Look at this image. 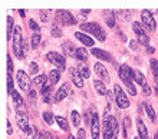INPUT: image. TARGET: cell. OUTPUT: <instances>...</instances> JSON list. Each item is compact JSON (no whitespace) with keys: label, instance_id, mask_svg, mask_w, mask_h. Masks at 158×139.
<instances>
[{"label":"cell","instance_id":"obj_51","mask_svg":"<svg viewBox=\"0 0 158 139\" xmlns=\"http://www.w3.org/2000/svg\"><path fill=\"white\" fill-rule=\"evenodd\" d=\"M134 139H141V138H139V136H137V138H134Z\"/></svg>","mask_w":158,"mask_h":139},{"label":"cell","instance_id":"obj_18","mask_svg":"<svg viewBox=\"0 0 158 139\" xmlns=\"http://www.w3.org/2000/svg\"><path fill=\"white\" fill-rule=\"evenodd\" d=\"M91 53L95 57H98L99 60H108V62L112 60V56H111L108 52H105V50H102V49H98V47H96V49H92Z\"/></svg>","mask_w":158,"mask_h":139},{"label":"cell","instance_id":"obj_48","mask_svg":"<svg viewBox=\"0 0 158 139\" xmlns=\"http://www.w3.org/2000/svg\"><path fill=\"white\" fill-rule=\"evenodd\" d=\"M36 139H46V138L43 135H39V136H36Z\"/></svg>","mask_w":158,"mask_h":139},{"label":"cell","instance_id":"obj_46","mask_svg":"<svg viewBox=\"0 0 158 139\" xmlns=\"http://www.w3.org/2000/svg\"><path fill=\"white\" fill-rule=\"evenodd\" d=\"M154 47H151V46H147V52H148V53H154Z\"/></svg>","mask_w":158,"mask_h":139},{"label":"cell","instance_id":"obj_2","mask_svg":"<svg viewBox=\"0 0 158 139\" xmlns=\"http://www.w3.org/2000/svg\"><path fill=\"white\" fill-rule=\"evenodd\" d=\"M79 27H81V30L83 33H91V35H94L101 42H104L106 39V33H105V30L98 23H82Z\"/></svg>","mask_w":158,"mask_h":139},{"label":"cell","instance_id":"obj_35","mask_svg":"<svg viewBox=\"0 0 158 139\" xmlns=\"http://www.w3.org/2000/svg\"><path fill=\"white\" fill-rule=\"evenodd\" d=\"M30 67H29V73L30 75H36L39 72V65L36 62H30Z\"/></svg>","mask_w":158,"mask_h":139},{"label":"cell","instance_id":"obj_6","mask_svg":"<svg viewBox=\"0 0 158 139\" xmlns=\"http://www.w3.org/2000/svg\"><path fill=\"white\" fill-rule=\"evenodd\" d=\"M114 93H115V100H117L118 106H119L121 109H127V108L129 106V100H128L127 95H125V92L122 90V88H121L119 85L114 86Z\"/></svg>","mask_w":158,"mask_h":139},{"label":"cell","instance_id":"obj_23","mask_svg":"<svg viewBox=\"0 0 158 139\" xmlns=\"http://www.w3.org/2000/svg\"><path fill=\"white\" fill-rule=\"evenodd\" d=\"M62 49H63V52H65L66 55L75 57V53H76V49H78V47H75L71 42H65V43L62 45Z\"/></svg>","mask_w":158,"mask_h":139},{"label":"cell","instance_id":"obj_39","mask_svg":"<svg viewBox=\"0 0 158 139\" xmlns=\"http://www.w3.org/2000/svg\"><path fill=\"white\" fill-rule=\"evenodd\" d=\"M49 13L50 10H40V19L43 22H48V19H49Z\"/></svg>","mask_w":158,"mask_h":139},{"label":"cell","instance_id":"obj_32","mask_svg":"<svg viewBox=\"0 0 158 139\" xmlns=\"http://www.w3.org/2000/svg\"><path fill=\"white\" fill-rule=\"evenodd\" d=\"M71 119H72V123H73V126H79V123H81V115L78 113L76 111H73L71 113Z\"/></svg>","mask_w":158,"mask_h":139},{"label":"cell","instance_id":"obj_25","mask_svg":"<svg viewBox=\"0 0 158 139\" xmlns=\"http://www.w3.org/2000/svg\"><path fill=\"white\" fill-rule=\"evenodd\" d=\"M78 70L79 73H81V76H82L83 79H88L89 76H91V72H89V67H88L85 63H81V65L78 66Z\"/></svg>","mask_w":158,"mask_h":139},{"label":"cell","instance_id":"obj_22","mask_svg":"<svg viewBox=\"0 0 158 139\" xmlns=\"http://www.w3.org/2000/svg\"><path fill=\"white\" fill-rule=\"evenodd\" d=\"M49 85L50 86H53L55 83H58L59 82V79H60V70L59 69H53V70H50V73H49Z\"/></svg>","mask_w":158,"mask_h":139},{"label":"cell","instance_id":"obj_13","mask_svg":"<svg viewBox=\"0 0 158 139\" xmlns=\"http://www.w3.org/2000/svg\"><path fill=\"white\" fill-rule=\"evenodd\" d=\"M94 69H95V73L98 75L101 79H102V82H104V83H109V82H111V78H109L108 72H106V69H105V66L102 65V63H95Z\"/></svg>","mask_w":158,"mask_h":139},{"label":"cell","instance_id":"obj_33","mask_svg":"<svg viewBox=\"0 0 158 139\" xmlns=\"http://www.w3.org/2000/svg\"><path fill=\"white\" fill-rule=\"evenodd\" d=\"M111 128H112L114 133H115V135H118V132H119V125H118L117 118H114V116H111Z\"/></svg>","mask_w":158,"mask_h":139},{"label":"cell","instance_id":"obj_38","mask_svg":"<svg viewBox=\"0 0 158 139\" xmlns=\"http://www.w3.org/2000/svg\"><path fill=\"white\" fill-rule=\"evenodd\" d=\"M106 25H108L109 27H115V19H114V14H109V16L106 17Z\"/></svg>","mask_w":158,"mask_h":139},{"label":"cell","instance_id":"obj_30","mask_svg":"<svg viewBox=\"0 0 158 139\" xmlns=\"http://www.w3.org/2000/svg\"><path fill=\"white\" fill-rule=\"evenodd\" d=\"M40 40H42L40 33H33V36H32V47L38 49L39 45H40Z\"/></svg>","mask_w":158,"mask_h":139},{"label":"cell","instance_id":"obj_50","mask_svg":"<svg viewBox=\"0 0 158 139\" xmlns=\"http://www.w3.org/2000/svg\"><path fill=\"white\" fill-rule=\"evenodd\" d=\"M154 139H158V132H157V135H155V138Z\"/></svg>","mask_w":158,"mask_h":139},{"label":"cell","instance_id":"obj_11","mask_svg":"<svg viewBox=\"0 0 158 139\" xmlns=\"http://www.w3.org/2000/svg\"><path fill=\"white\" fill-rule=\"evenodd\" d=\"M17 83L20 86V89L26 90V92L29 90L30 80H29V76H27V73H26L25 70H19V72H17Z\"/></svg>","mask_w":158,"mask_h":139},{"label":"cell","instance_id":"obj_37","mask_svg":"<svg viewBox=\"0 0 158 139\" xmlns=\"http://www.w3.org/2000/svg\"><path fill=\"white\" fill-rule=\"evenodd\" d=\"M29 27L32 29V30H35L36 33H40V26H39L38 23L33 20V19H30V20H29Z\"/></svg>","mask_w":158,"mask_h":139},{"label":"cell","instance_id":"obj_5","mask_svg":"<svg viewBox=\"0 0 158 139\" xmlns=\"http://www.w3.org/2000/svg\"><path fill=\"white\" fill-rule=\"evenodd\" d=\"M46 59H48L52 65L56 66L60 72L65 70V67H66V60H65V57H63L60 53H58V52H49V53L46 55Z\"/></svg>","mask_w":158,"mask_h":139},{"label":"cell","instance_id":"obj_42","mask_svg":"<svg viewBox=\"0 0 158 139\" xmlns=\"http://www.w3.org/2000/svg\"><path fill=\"white\" fill-rule=\"evenodd\" d=\"M78 139H86V133L83 129H78Z\"/></svg>","mask_w":158,"mask_h":139},{"label":"cell","instance_id":"obj_28","mask_svg":"<svg viewBox=\"0 0 158 139\" xmlns=\"http://www.w3.org/2000/svg\"><path fill=\"white\" fill-rule=\"evenodd\" d=\"M56 122H58L59 128H60L62 131H65V132L69 131V125H68V122H66V119L65 118H62V116H56Z\"/></svg>","mask_w":158,"mask_h":139},{"label":"cell","instance_id":"obj_45","mask_svg":"<svg viewBox=\"0 0 158 139\" xmlns=\"http://www.w3.org/2000/svg\"><path fill=\"white\" fill-rule=\"evenodd\" d=\"M144 92H145V95H150L151 93V89H150V86H148V85L144 86Z\"/></svg>","mask_w":158,"mask_h":139},{"label":"cell","instance_id":"obj_43","mask_svg":"<svg viewBox=\"0 0 158 139\" xmlns=\"http://www.w3.org/2000/svg\"><path fill=\"white\" fill-rule=\"evenodd\" d=\"M138 43H139V42H137V40H131V42H129V47L135 50V49L138 47Z\"/></svg>","mask_w":158,"mask_h":139},{"label":"cell","instance_id":"obj_41","mask_svg":"<svg viewBox=\"0 0 158 139\" xmlns=\"http://www.w3.org/2000/svg\"><path fill=\"white\" fill-rule=\"evenodd\" d=\"M43 100L46 103H52V102H55V98H52V93H46V95H43Z\"/></svg>","mask_w":158,"mask_h":139},{"label":"cell","instance_id":"obj_49","mask_svg":"<svg viewBox=\"0 0 158 139\" xmlns=\"http://www.w3.org/2000/svg\"><path fill=\"white\" fill-rule=\"evenodd\" d=\"M68 139H76V138H73V136L71 135V136H69V138H68Z\"/></svg>","mask_w":158,"mask_h":139},{"label":"cell","instance_id":"obj_3","mask_svg":"<svg viewBox=\"0 0 158 139\" xmlns=\"http://www.w3.org/2000/svg\"><path fill=\"white\" fill-rule=\"evenodd\" d=\"M13 52L19 59H25V52H23V39H22V29L20 26L15 27V33H13Z\"/></svg>","mask_w":158,"mask_h":139},{"label":"cell","instance_id":"obj_27","mask_svg":"<svg viewBox=\"0 0 158 139\" xmlns=\"http://www.w3.org/2000/svg\"><path fill=\"white\" fill-rule=\"evenodd\" d=\"M43 121H45L49 126H52V125H53V122L56 121V116H53V113H52V112H43Z\"/></svg>","mask_w":158,"mask_h":139},{"label":"cell","instance_id":"obj_10","mask_svg":"<svg viewBox=\"0 0 158 139\" xmlns=\"http://www.w3.org/2000/svg\"><path fill=\"white\" fill-rule=\"evenodd\" d=\"M16 121H17V126L22 129L23 133H30V126H29V121H27V113H16Z\"/></svg>","mask_w":158,"mask_h":139},{"label":"cell","instance_id":"obj_20","mask_svg":"<svg viewBox=\"0 0 158 139\" xmlns=\"http://www.w3.org/2000/svg\"><path fill=\"white\" fill-rule=\"evenodd\" d=\"M137 128H138V135L141 139H148V131H147L145 123L142 122V119L137 121Z\"/></svg>","mask_w":158,"mask_h":139},{"label":"cell","instance_id":"obj_36","mask_svg":"<svg viewBox=\"0 0 158 139\" xmlns=\"http://www.w3.org/2000/svg\"><path fill=\"white\" fill-rule=\"evenodd\" d=\"M150 66H151V69H152V72H154V76L158 78V60L152 59V60L150 62Z\"/></svg>","mask_w":158,"mask_h":139},{"label":"cell","instance_id":"obj_26","mask_svg":"<svg viewBox=\"0 0 158 139\" xmlns=\"http://www.w3.org/2000/svg\"><path fill=\"white\" fill-rule=\"evenodd\" d=\"M75 57L78 60H86L88 59V52L85 47H78L76 49V53H75Z\"/></svg>","mask_w":158,"mask_h":139},{"label":"cell","instance_id":"obj_40","mask_svg":"<svg viewBox=\"0 0 158 139\" xmlns=\"http://www.w3.org/2000/svg\"><path fill=\"white\" fill-rule=\"evenodd\" d=\"M7 72L10 75L13 72V60H12V57H10V55H7Z\"/></svg>","mask_w":158,"mask_h":139},{"label":"cell","instance_id":"obj_21","mask_svg":"<svg viewBox=\"0 0 158 139\" xmlns=\"http://www.w3.org/2000/svg\"><path fill=\"white\" fill-rule=\"evenodd\" d=\"M94 88H95V90L98 92L99 95H102V96H106L108 95V90H106V86H105V83L102 82V80H94Z\"/></svg>","mask_w":158,"mask_h":139},{"label":"cell","instance_id":"obj_15","mask_svg":"<svg viewBox=\"0 0 158 139\" xmlns=\"http://www.w3.org/2000/svg\"><path fill=\"white\" fill-rule=\"evenodd\" d=\"M69 90H71V88H69L68 83L62 85V88H60V89L56 92V95H55V102H60V100H63V99L69 95Z\"/></svg>","mask_w":158,"mask_h":139},{"label":"cell","instance_id":"obj_9","mask_svg":"<svg viewBox=\"0 0 158 139\" xmlns=\"http://www.w3.org/2000/svg\"><path fill=\"white\" fill-rule=\"evenodd\" d=\"M132 29H134V32H135V35H137V37H138V42L144 46H148V43H150V37L147 36V33L144 32L142 26L139 25L138 22H135V23L132 25Z\"/></svg>","mask_w":158,"mask_h":139},{"label":"cell","instance_id":"obj_24","mask_svg":"<svg viewBox=\"0 0 158 139\" xmlns=\"http://www.w3.org/2000/svg\"><path fill=\"white\" fill-rule=\"evenodd\" d=\"M15 27H16V26H15V20H13V17L9 16L7 17V35H6V36H7V40H10V39L13 37Z\"/></svg>","mask_w":158,"mask_h":139},{"label":"cell","instance_id":"obj_44","mask_svg":"<svg viewBox=\"0 0 158 139\" xmlns=\"http://www.w3.org/2000/svg\"><path fill=\"white\" fill-rule=\"evenodd\" d=\"M12 133H13V128L10 125V122L7 121V135H12Z\"/></svg>","mask_w":158,"mask_h":139},{"label":"cell","instance_id":"obj_14","mask_svg":"<svg viewBox=\"0 0 158 139\" xmlns=\"http://www.w3.org/2000/svg\"><path fill=\"white\" fill-rule=\"evenodd\" d=\"M131 76H132V80L138 85H141L142 88L147 85V80H145V76L142 75V72L139 70H135V69H131Z\"/></svg>","mask_w":158,"mask_h":139},{"label":"cell","instance_id":"obj_4","mask_svg":"<svg viewBox=\"0 0 158 139\" xmlns=\"http://www.w3.org/2000/svg\"><path fill=\"white\" fill-rule=\"evenodd\" d=\"M109 109L111 105H106L105 108V115H104V123H102V131H104V139H117V135L114 133L112 128H111V116H109Z\"/></svg>","mask_w":158,"mask_h":139},{"label":"cell","instance_id":"obj_19","mask_svg":"<svg viewBox=\"0 0 158 139\" xmlns=\"http://www.w3.org/2000/svg\"><path fill=\"white\" fill-rule=\"evenodd\" d=\"M48 76H46V75H39V76H36V78H35V80H33V85L36 86V88H38V89H40V90H43L46 88V86L49 85V83H48Z\"/></svg>","mask_w":158,"mask_h":139},{"label":"cell","instance_id":"obj_12","mask_svg":"<svg viewBox=\"0 0 158 139\" xmlns=\"http://www.w3.org/2000/svg\"><path fill=\"white\" fill-rule=\"evenodd\" d=\"M99 132H101V125H99V116L98 113H94L91 121V133L92 139H98L99 138Z\"/></svg>","mask_w":158,"mask_h":139},{"label":"cell","instance_id":"obj_1","mask_svg":"<svg viewBox=\"0 0 158 139\" xmlns=\"http://www.w3.org/2000/svg\"><path fill=\"white\" fill-rule=\"evenodd\" d=\"M119 78L122 80L125 86H127V89L128 92L131 93V96H135L137 95V89H135V86L132 83V76H131V67L128 65H121L119 66Z\"/></svg>","mask_w":158,"mask_h":139},{"label":"cell","instance_id":"obj_34","mask_svg":"<svg viewBox=\"0 0 158 139\" xmlns=\"http://www.w3.org/2000/svg\"><path fill=\"white\" fill-rule=\"evenodd\" d=\"M13 92H15V90H13V78L10 73H7V93L12 95Z\"/></svg>","mask_w":158,"mask_h":139},{"label":"cell","instance_id":"obj_8","mask_svg":"<svg viewBox=\"0 0 158 139\" xmlns=\"http://www.w3.org/2000/svg\"><path fill=\"white\" fill-rule=\"evenodd\" d=\"M141 20H142V25L145 26L148 30H152V32H154L155 29H157V22H155V19H154V14H152L150 10H142Z\"/></svg>","mask_w":158,"mask_h":139},{"label":"cell","instance_id":"obj_29","mask_svg":"<svg viewBox=\"0 0 158 139\" xmlns=\"http://www.w3.org/2000/svg\"><path fill=\"white\" fill-rule=\"evenodd\" d=\"M144 108H145V112H147V115H148V118H150L152 122H155L157 116H155V112H154V109H152V106H151L150 103H144Z\"/></svg>","mask_w":158,"mask_h":139},{"label":"cell","instance_id":"obj_7","mask_svg":"<svg viewBox=\"0 0 158 139\" xmlns=\"http://www.w3.org/2000/svg\"><path fill=\"white\" fill-rule=\"evenodd\" d=\"M56 19H58V22H60L65 26L76 25V17L73 14H71L68 10H58L56 12Z\"/></svg>","mask_w":158,"mask_h":139},{"label":"cell","instance_id":"obj_31","mask_svg":"<svg viewBox=\"0 0 158 139\" xmlns=\"http://www.w3.org/2000/svg\"><path fill=\"white\" fill-rule=\"evenodd\" d=\"M50 35H52V37H62V30L58 27V25H52L50 26Z\"/></svg>","mask_w":158,"mask_h":139},{"label":"cell","instance_id":"obj_16","mask_svg":"<svg viewBox=\"0 0 158 139\" xmlns=\"http://www.w3.org/2000/svg\"><path fill=\"white\" fill-rule=\"evenodd\" d=\"M75 37L78 39L79 42H82L85 46H88V47H92V46H94V39L88 36L86 33H83V32H76V33H75Z\"/></svg>","mask_w":158,"mask_h":139},{"label":"cell","instance_id":"obj_17","mask_svg":"<svg viewBox=\"0 0 158 139\" xmlns=\"http://www.w3.org/2000/svg\"><path fill=\"white\" fill-rule=\"evenodd\" d=\"M71 78H72V80H73L76 88H82L83 86V78L81 76V73H79L78 67H72L71 69Z\"/></svg>","mask_w":158,"mask_h":139},{"label":"cell","instance_id":"obj_47","mask_svg":"<svg viewBox=\"0 0 158 139\" xmlns=\"http://www.w3.org/2000/svg\"><path fill=\"white\" fill-rule=\"evenodd\" d=\"M19 13H20V16H22V17H25V16H26V14H25V13H26L25 10H19Z\"/></svg>","mask_w":158,"mask_h":139}]
</instances>
